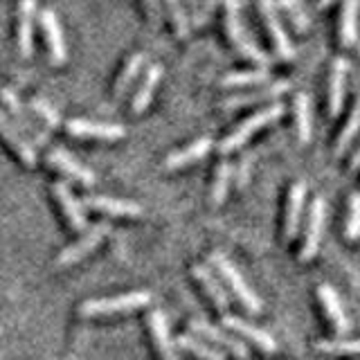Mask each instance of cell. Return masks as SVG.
I'll use <instances>...</instances> for the list:
<instances>
[{
  "label": "cell",
  "mask_w": 360,
  "mask_h": 360,
  "mask_svg": "<svg viewBox=\"0 0 360 360\" xmlns=\"http://www.w3.org/2000/svg\"><path fill=\"white\" fill-rule=\"evenodd\" d=\"M160 79H162V65L153 63L149 70L144 72L142 82L138 84V90H135V95H133V112L135 115H140V112H144L146 108H149Z\"/></svg>",
  "instance_id": "cell-23"
},
{
  "label": "cell",
  "mask_w": 360,
  "mask_h": 360,
  "mask_svg": "<svg viewBox=\"0 0 360 360\" xmlns=\"http://www.w3.org/2000/svg\"><path fill=\"white\" fill-rule=\"evenodd\" d=\"M165 5H167V11H169V18H172L174 34L178 39H187L191 22H189V16H187L185 3H183V0H165Z\"/></svg>",
  "instance_id": "cell-32"
},
{
  "label": "cell",
  "mask_w": 360,
  "mask_h": 360,
  "mask_svg": "<svg viewBox=\"0 0 360 360\" xmlns=\"http://www.w3.org/2000/svg\"><path fill=\"white\" fill-rule=\"evenodd\" d=\"M347 61L335 59L329 68V79H326V110L335 117L345 104V90H347Z\"/></svg>",
  "instance_id": "cell-14"
},
{
  "label": "cell",
  "mask_w": 360,
  "mask_h": 360,
  "mask_svg": "<svg viewBox=\"0 0 360 360\" xmlns=\"http://www.w3.org/2000/svg\"><path fill=\"white\" fill-rule=\"evenodd\" d=\"M34 22H37V0H20L18 5V25L16 43L20 56H32L34 50Z\"/></svg>",
  "instance_id": "cell-16"
},
{
  "label": "cell",
  "mask_w": 360,
  "mask_h": 360,
  "mask_svg": "<svg viewBox=\"0 0 360 360\" xmlns=\"http://www.w3.org/2000/svg\"><path fill=\"white\" fill-rule=\"evenodd\" d=\"M268 82L266 68H257V70H243V72H230L221 79L223 88H255L264 86Z\"/></svg>",
  "instance_id": "cell-30"
},
{
  "label": "cell",
  "mask_w": 360,
  "mask_h": 360,
  "mask_svg": "<svg viewBox=\"0 0 360 360\" xmlns=\"http://www.w3.org/2000/svg\"><path fill=\"white\" fill-rule=\"evenodd\" d=\"M223 324L228 326L230 331H234L236 335H243L245 340H250L255 347H259L262 352L266 354H275L277 352V342H275V338L266 333L264 329H259V326L250 324V322H245L241 318H236V315H228L225 313V318H223Z\"/></svg>",
  "instance_id": "cell-17"
},
{
  "label": "cell",
  "mask_w": 360,
  "mask_h": 360,
  "mask_svg": "<svg viewBox=\"0 0 360 360\" xmlns=\"http://www.w3.org/2000/svg\"><path fill=\"white\" fill-rule=\"evenodd\" d=\"M0 138H3L9 149L20 158V162L25 167L37 165V151H34L32 142L14 127V124H11V120L3 110H0Z\"/></svg>",
  "instance_id": "cell-12"
},
{
  "label": "cell",
  "mask_w": 360,
  "mask_h": 360,
  "mask_svg": "<svg viewBox=\"0 0 360 360\" xmlns=\"http://www.w3.org/2000/svg\"><path fill=\"white\" fill-rule=\"evenodd\" d=\"M281 115H284V106L281 104H270V106H264L262 110L252 112L250 117H245L241 124H236V127L228 133V138L221 140L219 151L232 153L234 149H239V146H243L248 140H250L257 131H262L264 127L275 124Z\"/></svg>",
  "instance_id": "cell-2"
},
{
  "label": "cell",
  "mask_w": 360,
  "mask_h": 360,
  "mask_svg": "<svg viewBox=\"0 0 360 360\" xmlns=\"http://www.w3.org/2000/svg\"><path fill=\"white\" fill-rule=\"evenodd\" d=\"M39 22H41V32L45 39V48H48L50 61L52 65H61L65 63V41H63V32H61V22L56 18V14L52 9H43L39 14Z\"/></svg>",
  "instance_id": "cell-7"
},
{
  "label": "cell",
  "mask_w": 360,
  "mask_h": 360,
  "mask_svg": "<svg viewBox=\"0 0 360 360\" xmlns=\"http://www.w3.org/2000/svg\"><path fill=\"white\" fill-rule=\"evenodd\" d=\"M322 230H324V200L313 198L309 207V217H307V230H304V245L300 250L302 262H309V259H313L315 252H318Z\"/></svg>",
  "instance_id": "cell-9"
},
{
  "label": "cell",
  "mask_w": 360,
  "mask_h": 360,
  "mask_svg": "<svg viewBox=\"0 0 360 360\" xmlns=\"http://www.w3.org/2000/svg\"><path fill=\"white\" fill-rule=\"evenodd\" d=\"M333 0H318V7H329Z\"/></svg>",
  "instance_id": "cell-40"
},
{
  "label": "cell",
  "mask_w": 360,
  "mask_h": 360,
  "mask_svg": "<svg viewBox=\"0 0 360 360\" xmlns=\"http://www.w3.org/2000/svg\"><path fill=\"white\" fill-rule=\"evenodd\" d=\"M0 99L5 101L7 110L11 112V117H14V120L18 122V127H20L22 131H27L37 142H45L43 133L32 124V120L27 117V112H25V106H22L20 101H18V97H16L14 90H11V88H0Z\"/></svg>",
  "instance_id": "cell-26"
},
{
  "label": "cell",
  "mask_w": 360,
  "mask_h": 360,
  "mask_svg": "<svg viewBox=\"0 0 360 360\" xmlns=\"http://www.w3.org/2000/svg\"><path fill=\"white\" fill-rule=\"evenodd\" d=\"M279 5H281V9H284V14L288 16V22L297 32L309 30V18H307V14H304L300 0H279Z\"/></svg>",
  "instance_id": "cell-35"
},
{
  "label": "cell",
  "mask_w": 360,
  "mask_h": 360,
  "mask_svg": "<svg viewBox=\"0 0 360 360\" xmlns=\"http://www.w3.org/2000/svg\"><path fill=\"white\" fill-rule=\"evenodd\" d=\"M146 61V54L144 52H135L129 56V61L124 63L122 68V72L117 77V82H115V88H112V97L115 99H124L129 95V90L133 88V84L138 82V75L142 70V65Z\"/></svg>",
  "instance_id": "cell-25"
},
{
  "label": "cell",
  "mask_w": 360,
  "mask_h": 360,
  "mask_svg": "<svg viewBox=\"0 0 360 360\" xmlns=\"http://www.w3.org/2000/svg\"><path fill=\"white\" fill-rule=\"evenodd\" d=\"M65 129L72 138L104 140V142H115L127 135L124 127H117V124H99V122H90V120H70L65 124Z\"/></svg>",
  "instance_id": "cell-8"
},
{
  "label": "cell",
  "mask_w": 360,
  "mask_h": 360,
  "mask_svg": "<svg viewBox=\"0 0 360 360\" xmlns=\"http://www.w3.org/2000/svg\"><path fill=\"white\" fill-rule=\"evenodd\" d=\"M358 0H345L338 9L335 20V39L340 50H352L358 39Z\"/></svg>",
  "instance_id": "cell-13"
},
{
  "label": "cell",
  "mask_w": 360,
  "mask_h": 360,
  "mask_svg": "<svg viewBox=\"0 0 360 360\" xmlns=\"http://www.w3.org/2000/svg\"><path fill=\"white\" fill-rule=\"evenodd\" d=\"M108 232H110V225L108 223H95V225H90V228L84 230V234L79 236V239L72 245H68L65 250L59 257H56V266H59V268H68V266H72L77 262H82L84 257H88L101 241L106 239Z\"/></svg>",
  "instance_id": "cell-6"
},
{
  "label": "cell",
  "mask_w": 360,
  "mask_h": 360,
  "mask_svg": "<svg viewBox=\"0 0 360 360\" xmlns=\"http://www.w3.org/2000/svg\"><path fill=\"white\" fill-rule=\"evenodd\" d=\"M318 295H320V302H322L326 315H329V320L333 324V329L340 333V335H347L349 329H352V322H349L347 313H345L340 295H338V292L331 286H326V284H322L318 288Z\"/></svg>",
  "instance_id": "cell-20"
},
{
  "label": "cell",
  "mask_w": 360,
  "mask_h": 360,
  "mask_svg": "<svg viewBox=\"0 0 360 360\" xmlns=\"http://www.w3.org/2000/svg\"><path fill=\"white\" fill-rule=\"evenodd\" d=\"M52 194H54L56 202L61 205L63 217L68 219V223H70V228L77 230V232H84L86 225H88L86 212H84V202L72 194V189L68 187L63 180H56V183L52 185Z\"/></svg>",
  "instance_id": "cell-10"
},
{
  "label": "cell",
  "mask_w": 360,
  "mask_h": 360,
  "mask_svg": "<svg viewBox=\"0 0 360 360\" xmlns=\"http://www.w3.org/2000/svg\"><path fill=\"white\" fill-rule=\"evenodd\" d=\"M84 205L95 210V212H104L108 217H140L142 207L133 200H124V198H112V196H88L84 200Z\"/></svg>",
  "instance_id": "cell-19"
},
{
  "label": "cell",
  "mask_w": 360,
  "mask_h": 360,
  "mask_svg": "<svg viewBox=\"0 0 360 360\" xmlns=\"http://www.w3.org/2000/svg\"><path fill=\"white\" fill-rule=\"evenodd\" d=\"M151 304V292L149 290H135V292H124V295H112V297H97L88 300L79 307V313L84 318H106V315L115 313H129L135 309L149 307Z\"/></svg>",
  "instance_id": "cell-3"
},
{
  "label": "cell",
  "mask_w": 360,
  "mask_h": 360,
  "mask_svg": "<svg viewBox=\"0 0 360 360\" xmlns=\"http://www.w3.org/2000/svg\"><path fill=\"white\" fill-rule=\"evenodd\" d=\"M210 262L217 266L221 277L228 281V286L232 288L236 300H239L248 311H250V313H259V311H262V300H259L257 292L250 286H248V281L243 279V275L239 273V270H236V266L230 262L228 257H225L223 252H212Z\"/></svg>",
  "instance_id": "cell-4"
},
{
  "label": "cell",
  "mask_w": 360,
  "mask_h": 360,
  "mask_svg": "<svg viewBox=\"0 0 360 360\" xmlns=\"http://www.w3.org/2000/svg\"><path fill=\"white\" fill-rule=\"evenodd\" d=\"M318 349L324 354H335V356H356L360 354V338L356 340H326L318 342Z\"/></svg>",
  "instance_id": "cell-36"
},
{
  "label": "cell",
  "mask_w": 360,
  "mask_h": 360,
  "mask_svg": "<svg viewBox=\"0 0 360 360\" xmlns=\"http://www.w3.org/2000/svg\"><path fill=\"white\" fill-rule=\"evenodd\" d=\"M358 167H360V142H358L356 151H354V155H352V169H358Z\"/></svg>",
  "instance_id": "cell-39"
},
{
  "label": "cell",
  "mask_w": 360,
  "mask_h": 360,
  "mask_svg": "<svg viewBox=\"0 0 360 360\" xmlns=\"http://www.w3.org/2000/svg\"><path fill=\"white\" fill-rule=\"evenodd\" d=\"M358 131H360V93L356 95L354 106H352V110H349L345 124L340 127V133H338V138H335V153L338 155H342L349 149V144L354 142Z\"/></svg>",
  "instance_id": "cell-29"
},
{
  "label": "cell",
  "mask_w": 360,
  "mask_h": 360,
  "mask_svg": "<svg viewBox=\"0 0 360 360\" xmlns=\"http://www.w3.org/2000/svg\"><path fill=\"white\" fill-rule=\"evenodd\" d=\"M288 88V84H273L268 88H262V90H255V93H245V95H232L228 97L221 104L223 110H234V108H241V106H250V104H257V101H266V99H273L277 95H281L284 90Z\"/></svg>",
  "instance_id": "cell-28"
},
{
  "label": "cell",
  "mask_w": 360,
  "mask_h": 360,
  "mask_svg": "<svg viewBox=\"0 0 360 360\" xmlns=\"http://www.w3.org/2000/svg\"><path fill=\"white\" fill-rule=\"evenodd\" d=\"M304 198H307V187L304 183H295L288 191V200H286V221H284V236L290 241L295 239L300 232V223H302V210H304Z\"/></svg>",
  "instance_id": "cell-21"
},
{
  "label": "cell",
  "mask_w": 360,
  "mask_h": 360,
  "mask_svg": "<svg viewBox=\"0 0 360 360\" xmlns=\"http://www.w3.org/2000/svg\"><path fill=\"white\" fill-rule=\"evenodd\" d=\"M223 32H225V37H228L230 45L243 56V59L257 63L259 68H266L268 65L266 52L257 48V43L250 41L248 32L241 25L239 0H225V7H223Z\"/></svg>",
  "instance_id": "cell-1"
},
{
  "label": "cell",
  "mask_w": 360,
  "mask_h": 360,
  "mask_svg": "<svg viewBox=\"0 0 360 360\" xmlns=\"http://www.w3.org/2000/svg\"><path fill=\"white\" fill-rule=\"evenodd\" d=\"M212 149V138H198L191 144H187L185 149H178L174 153L167 155L165 160V167L169 172H174V169H183V167H189L191 162H198L202 160Z\"/></svg>",
  "instance_id": "cell-22"
},
{
  "label": "cell",
  "mask_w": 360,
  "mask_h": 360,
  "mask_svg": "<svg viewBox=\"0 0 360 360\" xmlns=\"http://www.w3.org/2000/svg\"><path fill=\"white\" fill-rule=\"evenodd\" d=\"M230 180H232V165L230 162H219L217 172H214V183H212V202L214 205H221L228 196L230 189Z\"/></svg>",
  "instance_id": "cell-33"
},
{
  "label": "cell",
  "mask_w": 360,
  "mask_h": 360,
  "mask_svg": "<svg viewBox=\"0 0 360 360\" xmlns=\"http://www.w3.org/2000/svg\"><path fill=\"white\" fill-rule=\"evenodd\" d=\"M189 329L194 331L196 335H202L205 340H210V342H214V345L223 347L225 352L234 354L239 360H245V358H248V347L239 340V338H234V335H230V333H225V331L217 329L214 324H207V322H202V320H194V322L189 324Z\"/></svg>",
  "instance_id": "cell-15"
},
{
  "label": "cell",
  "mask_w": 360,
  "mask_h": 360,
  "mask_svg": "<svg viewBox=\"0 0 360 360\" xmlns=\"http://www.w3.org/2000/svg\"><path fill=\"white\" fill-rule=\"evenodd\" d=\"M32 110L37 112L39 120H43L45 124H48V129H56L61 124L59 120V112H56L48 101H43V99H34L32 101Z\"/></svg>",
  "instance_id": "cell-37"
},
{
  "label": "cell",
  "mask_w": 360,
  "mask_h": 360,
  "mask_svg": "<svg viewBox=\"0 0 360 360\" xmlns=\"http://www.w3.org/2000/svg\"><path fill=\"white\" fill-rule=\"evenodd\" d=\"M345 234H347V239H352V241L360 236V194H352V196H349Z\"/></svg>",
  "instance_id": "cell-34"
},
{
  "label": "cell",
  "mask_w": 360,
  "mask_h": 360,
  "mask_svg": "<svg viewBox=\"0 0 360 360\" xmlns=\"http://www.w3.org/2000/svg\"><path fill=\"white\" fill-rule=\"evenodd\" d=\"M292 120H295V131L300 142L307 144L313 133V115H311V101L304 93L292 97Z\"/></svg>",
  "instance_id": "cell-27"
},
{
  "label": "cell",
  "mask_w": 360,
  "mask_h": 360,
  "mask_svg": "<svg viewBox=\"0 0 360 360\" xmlns=\"http://www.w3.org/2000/svg\"><path fill=\"white\" fill-rule=\"evenodd\" d=\"M48 162L56 169V172L65 174V178L75 180V183H79V185H84V187H93L95 185V174L90 172L88 167H84L79 160H75V158L68 151L59 149V146H56V149H50Z\"/></svg>",
  "instance_id": "cell-11"
},
{
  "label": "cell",
  "mask_w": 360,
  "mask_h": 360,
  "mask_svg": "<svg viewBox=\"0 0 360 360\" xmlns=\"http://www.w3.org/2000/svg\"><path fill=\"white\" fill-rule=\"evenodd\" d=\"M194 277L200 281V286L205 288V292L210 295V300L214 302V307H217L219 311H228V304H230V300H228V292H225V288H223V284L217 279V275L212 273V270L207 268V266H202V264H198V266H194Z\"/></svg>",
  "instance_id": "cell-24"
},
{
  "label": "cell",
  "mask_w": 360,
  "mask_h": 360,
  "mask_svg": "<svg viewBox=\"0 0 360 360\" xmlns=\"http://www.w3.org/2000/svg\"><path fill=\"white\" fill-rule=\"evenodd\" d=\"M144 5V14L151 20V25L160 22V0H142Z\"/></svg>",
  "instance_id": "cell-38"
},
{
  "label": "cell",
  "mask_w": 360,
  "mask_h": 360,
  "mask_svg": "<svg viewBox=\"0 0 360 360\" xmlns=\"http://www.w3.org/2000/svg\"><path fill=\"white\" fill-rule=\"evenodd\" d=\"M259 16H262V22L266 27L270 43H273L275 54L279 56L281 61H290L292 56H295V50H292V45L288 41V34H286L284 25H281V20H279L275 0H259Z\"/></svg>",
  "instance_id": "cell-5"
},
{
  "label": "cell",
  "mask_w": 360,
  "mask_h": 360,
  "mask_svg": "<svg viewBox=\"0 0 360 360\" xmlns=\"http://www.w3.org/2000/svg\"><path fill=\"white\" fill-rule=\"evenodd\" d=\"M214 5H217V0H205V9H212Z\"/></svg>",
  "instance_id": "cell-41"
},
{
  "label": "cell",
  "mask_w": 360,
  "mask_h": 360,
  "mask_svg": "<svg viewBox=\"0 0 360 360\" xmlns=\"http://www.w3.org/2000/svg\"><path fill=\"white\" fill-rule=\"evenodd\" d=\"M178 345L183 347L185 352L194 354V356L200 358V360H225L219 349L210 347L207 342H202L200 338H196V335H189V333L178 335Z\"/></svg>",
  "instance_id": "cell-31"
},
{
  "label": "cell",
  "mask_w": 360,
  "mask_h": 360,
  "mask_svg": "<svg viewBox=\"0 0 360 360\" xmlns=\"http://www.w3.org/2000/svg\"><path fill=\"white\" fill-rule=\"evenodd\" d=\"M146 322H149V331L153 338V345L155 349L160 352L162 360H178L176 356V347H174V338L169 333V322L165 318V313L160 309L149 311L146 315Z\"/></svg>",
  "instance_id": "cell-18"
}]
</instances>
